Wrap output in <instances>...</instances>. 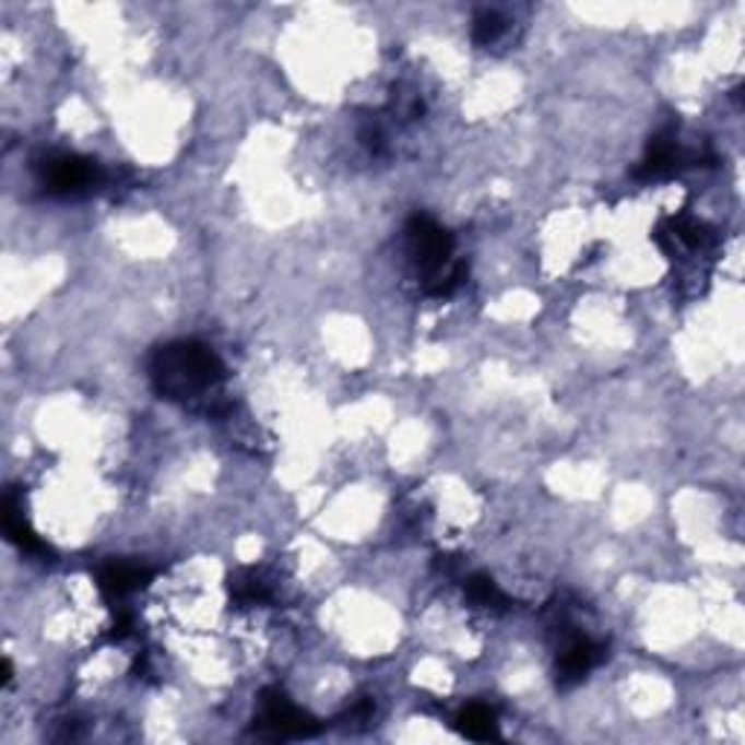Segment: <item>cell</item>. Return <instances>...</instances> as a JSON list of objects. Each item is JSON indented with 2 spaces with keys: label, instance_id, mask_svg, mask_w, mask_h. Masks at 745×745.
I'll return each mask as SVG.
<instances>
[{
  "label": "cell",
  "instance_id": "cell-1",
  "mask_svg": "<svg viewBox=\"0 0 745 745\" xmlns=\"http://www.w3.org/2000/svg\"><path fill=\"white\" fill-rule=\"evenodd\" d=\"M225 376V367L210 347L199 341L169 344L155 353L152 362V381L161 397L192 402L213 390Z\"/></svg>",
  "mask_w": 745,
  "mask_h": 745
},
{
  "label": "cell",
  "instance_id": "cell-2",
  "mask_svg": "<svg viewBox=\"0 0 745 745\" xmlns=\"http://www.w3.org/2000/svg\"><path fill=\"white\" fill-rule=\"evenodd\" d=\"M407 253L425 274V292L434 297H449L466 280V265L451 262V234L431 216H411L407 222Z\"/></svg>",
  "mask_w": 745,
  "mask_h": 745
},
{
  "label": "cell",
  "instance_id": "cell-3",
  "mask_svg": "<svg viewBox=\"0 0 745 745\" xmlns=\"http://www.w3.org/2000/svg\"><path fill=\"white\" fill-rule=\"evenodd\" d=\"M257 729L262 734H271V737H312L321 725L309 713L300 711L297 705L288 702V696L283 690L269 687V690H262Z\"/></svg>",
  "mask_w": 745,
  "mask_h": 745
},
{
  "label": "cell",
  "instance_id": "cell-4",
  "mask_svg": "<svg viewBox=\"0 0 745 745\" xmlns=\"http://www.w3.org/2000/svg\"><path fill=\"white\" fill-rule=\"evenodd\" d=\"M103 181V173L94 161L79 155H52L42 164L44 190L52 196H79L94 190Z\"/></svg>",
  "mask_w": 745,
  "mask_h": 745
},
{
  "label": "cell",
  "instance_id": "cell-5",
  "mask_svg": "<svg viewBox=\"0 0 745 745\" xmlns=\"http://www.w3.org/2000/svg\"><path fill=\"white\" fill-rule=\"evenodd\" d=\"M606 659V650L594 643L586 635H571L563 647L559 664H556V682L563 687H571L589 676L591 667H598Z\"/></svg>",
  "mask_w": 745,
  "mask_h": 745
},
{
  "label": "cell",
  "instance_id": "cell-6",
  "mask_svg": "<svg viewBox=\"0 0 745 745\" xmlns=\"http://www.w3.org/2000/svg\"><path fill=\"white\" fill-rule=\"evenodd\" d=\"M152 568L138 563H111L105 565L103 573H99V589L108 600H122L129 598L131 591L143 589L149 580H152Z\"/></svg>",
  "mask_w": 745,
  "mask_h": 745
},
{
  "label": "cell",
  "instance_id": "cell-7",
  "mask_svg": "<svg viewBox=\"0 0 745 745\" xmlns=\"http://www.w3.org/2000/svg\"><path fill=\"white\" fill-rule=\"evenodd\" d=\"M460 734H466L469 740H498V722H495V711L486 705H469L466 711H460L458 717Z\"/></svg>",
  "mask_w": 745,
  "mask_h": 745
},
{
  "label": "cell",
  "instance_id": "cell-8",
  "mask_svg": "<svg viewBox=\"0 0 745 745\" xmlns=\"http://www.w3.org/2000/svg\"><path fill=\"white\" fill-rule=\"evenodd\" d=\"M466 594H469V600L481 608H498V612H501V608L510 606L507 594H504V591L489 580V577H484V573H472V577H469Z\"/></svg>",
  "mask_w": 745,
  "mask_h": 745
},
{
  "label": "cell",
  "instance_id": "cell-9",
  "mask_svg": "<svg viewBox=\"0 0 745 745\" xmlns=\"http://www.w3.org/2000/svg\"><path fill=\"white\" fill-rule=\"evenodd\" d=\"M230 594H234L236 603H243V606H257V603H269L271 600L269 582H262L260 577L251 571L236 573L234 580H230Z\"/></svg>",
  "mask_w": 745,
  "mask_h": 745
},
{
  "label": "cell",
  "instance_id": "cell-10",
  "mask_svg": "<svg viewBox=\"0 0 745 745\" xmlns=\"http://www.w3.org/2000/svg\"><path fill=\"white\" fill-rule=\"evenodd\" d=\"M507 29V21L498 9H481L475 15V24H472V38H475L481 47H489L504 35Z\"/></svg>",
  "mask_w": 745,
  "mask_h": 745
},
{
  "label": "cell",
  "instance_id": "cell-11",
  "mask_svg": "<svg viewBox=\"0 0 745 745\" xmlns=\"http://www.w3.org/2000/svg\"><path fill=\"white\" fill-rule=\"evenodd\" d=\"M362 143L370 149L372 155H381V152H385V131H381L379 122L367 120L365 126H362Z\"/></svg>",
  "mask_w": 745,
  "mask_h": 745
}]
</instances>
